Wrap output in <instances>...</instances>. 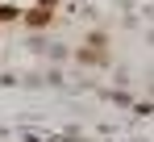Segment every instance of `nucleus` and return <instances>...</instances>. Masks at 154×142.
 Returning <instances> with one entry per match:
<instances>
[{
  "mask_svg": "<svg viewBox=\"0 0 154 142\" xmlns=\"http://www.w3.org/2000/svg\"><path fill=\"white\" fill-rule=\"evenodd\" d=\"M21 25L25 29H46V25H54V13H46V8H29V13H21Z\"/></svg>",
  "mask_w": 154,
  "mask_h": 142,
  "instance_id": "nucleus-1",
  "label": "nucleus"
},
{
  "mask_svg": "<svg viewBox=\"0 0 154 142\" xmlns=\"http://www.w3.org/2000/svg\"><path fill=\"white\" fill-rule=\"evenodd\" d=\"M8 21H21V8L17 4H0V25H8Z\"/></svg>",
  "mask_w": 154,
  "mask_h": 142,
  "instance_id": "nucleus-2",
  "label": "nucleus"
},
{
  "mask_svg": "<svg viewBox=\"0 0 154 142\" xmlns=\"http://www.w3.org/2000/svg\"><path fill=\"white\" fill-rule=\"evenodd\" d=\"M58 4H63V0H38V8H46V13H54Z\"/></svg>",
  "mask_w": 154,
  "mask_h": 142,
  "instance_id": "nucleus-3",
  "label": "nucleus"
}]
</instances>
